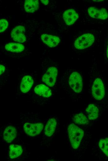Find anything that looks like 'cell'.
Returning a JSON list of instances; mask_svg holds the SVG:
<instances>
[{
    "mask_svg": "<svg viewBox=\"0 0 108 161\" xmlns=\"http://www.w3.org/2000/svg\"><path fill=\"white\" fill-rule=\"evenodd\" d=\"M79 15L73 9L65 10L63 14V19L68 25L73 24L79 18Z\"/></svg>",
    "mask_w": 108,
    "mask_h": 161,
    "instance_id": "obj_9",
    "label": "cell"
},
{
    "mask_svg": "<svg viewBox=\"0 0 108 161\" xmlns=\"http://www.w3.org/2000/svg\"><path fill=\"white\" fill-rule=\"evenodd\" d=\"M5 70V67L2 64H0V74L2 75L4 72Z\"/></svg>",
    "mask_w": 108,
    "mask_h": 161,
    "instance_id": "obj_22",
    "label": "cell"
},
{
    "mask_svg": "<svg viewBox=\"0 0 108 161\" xmlns=\"http://www.w3.org/2000/svg\"><path fill=\"white\" fill-rule=\"evenodd\" d=\"M39 5V2L38 0H26L25 1L24 7L26 12L33 13L38 10Z\"/></svg>",
    "mask_w": 108,
    "mask_h": 161,
    "instance_id": "obj_15",
    "label": "cell"
},
{
    "mask_svg": "<svg viewBox=\"0 0 108 161\" xmlns=\"http://www.w3.org/2000/svg\"><path fill=\"white\" fill-rule=\"evenodd\" d=\"M41 2L44 5H47L48 4L49 2V1L47 0H41Z\"/></svg>",
    "mask_w": 108,
    "mask_h": 161,
    "instance_id": "obj_23",
    "label": "cell"
},
{
    "mask_svg": "<svg viewBox=\"0 0 108 161\" xmlns=\"http://www.w3.org/2000/svg\"><path fill=\"white\" fill-rule=\"evenodd\" d=\"M92 94L94 98L97 100H101L105 95V89L103 83L99 78L94 80L92 87Z\"/></svg>",
    "mask_w": 108,
    "mask_h": 161,
    "instance_id": "obj_5",
    "label": "cell"
},
{
    "mask_svg": "<svg viewBox=\"0 0 108 161\" xmlns=\"http://www.w3.org/2000/svg\"><path fill=\"white\" fill-rule=\"evenodd\" d=\"M5 48L7 51L17 53L22 52L25 49L24 46L22 44L14 42L7 44Z\"/></svg>",
    "mask_w": 108,
    "mask_h": 161,
    "instance_id": "obj_18",
    "label": "cell"
},
{
    "mask_svg": "<svg viewBox=\"0 0 108 161\" xmlns=\"http://www.w3.org/2000/svg\"><path fill=\"white\" fill-rule=\"evenodd\" d=\"M43 127V124L42 123H26L24 124L23 129L27 135L34 137L41 133Z\"/></svg>",
    "mask_w": 108,
    "mask_h": 161,
    "instance_id": "obj_6",
    "label": "cell"
},
{
    "mask_svg": "<svg viewBox=\"0 0 108 161\" xmlns=\"http://www.w3.org/2000/svg\"><path fill=\"white\" fill-rule=\"evenodd\" d=\"M93 1H96V2H99L100 1H103V0H93Z\"/></svg>",
    "mask_w": 108,
    "mask_h": 161,
    "instance_id": "obj_25",
    "label": "cell"
},
{
    "mask_svg": "<svg viewBox=\"0 0 108 161\" xmlns=\"http://www.w3.org/2000/svg\"><path fill=\"white\" fill-rule=\"evenodd\" d=\"M58 74L57 68L55 67L48 68L42 76L43 82L48 86L52 87L54 85Z\"/></svg>",
    "mask_w": 108,
    "mask_h": 161,
    "instance_id": "obj_3",
    "label": "cell"
},
{
    "mask_svg": "<svg viewBox=\"0 0 108 161\" xmlns=\"http://www.w3.org/2000/svg\"><path fill=\"white\" fill-rule=\"evenodd\" d=\"M68 132L72 147L74 149H77L79 146L83 136V130L74 124L72 123L69 125Z\"/></svg>",
    "mask_w": 108,
    "mask_h": 161,
    "instance_id": "obj_1",
    "label": "cell"
},
{
    "mask_svg": "<svg viewBox=\"0 0 108 161\" xmlns=\"http://www.w3.org/2000/svg\"><path fill=\"white\" fill-rule=\"evenodd\" d=\"M25 28L21 25L16 27L12 29L11 33L12 39L15 41L20 43H23L26 40V37L25 35Z\"/></svg>",
    "mask_w": 108,
    "mask_h": 161,
    "instance_id": "obj_7",
    "label": "cell"
},
{
    "mask_svg": "<svg viewBox=\"0 0 108 161\" xmlns=\"http://www.w3.org/2000/svg\"><path fill=\"white\" fill-rule=\"evenodd\" d=\"M94 41L95 37L93 34L85 33L79 37L75 40L74 45L77 49H83L91 46Z\"/></svg>",
    "mask_w": 108,
    "mask_h": 161,
    "instance_id": "obj_2",
    "label": "cell"
},
{
    "mask_svg": "<svg viewBox=\"0 0 108 161\" xmlns=\"http://www.w3.org/2000/svg\"><path fill=\"white\" fill-rule=\"evenodd\" d=\"M23 149L21 146L11 144L9 146V156L11 159L19 156L22 154Z\"/></svg>",
    "mask_w": 108,
    "mask_h": 161,
    "instance_id": "obj_17",
    "label": "cell"
},
{
    "mask_svg": "<svg viewBox=\"0 0 108 161\" xmlns=\"http://www.w3.org/2000/svg\"><path fill=\"white\" fill-rule=\"evenodd\" d=\"M99 146L105 154L108 157V138L100 139Z\"/></svg>",
    "mask_w": 108,
    "mask_h": 161,
    "instance_id": "obj_20",
    "label": "cell"
},
{
    "mask_svg": "<svg viewBox=\"0 0 108 161\" xmlns=\"http://www.w3.org/2000/svg\"><path fill=\"white\" fill-rule=\"evenodd\" d=\"M17 133L15 127L12 125L8 126L5 128L3 133L4 140L7 143H11L16 138Z\"/></svg>",
    "mask_w": 108,
    "mask_h": 161,
    "instance_id": "obj_11",
    "label": "cell"
},
{
    "mask_svg": "<svg viewBox=\"0 0 108 161\" xmlns=\"http://www.w3.org/2000/svg\"><path fill=\"white\" fill-rule=\"evenodd\" d=\"M89 15L91 17L101 20H106L108 17L107 11L105 8L98 9L95 7H89L88 10Z\"/></svg>",
    "mask_w": 108,
    "mask_h": 161,
    "instance_id": "obj_8",
    "label": "cell"
},
{
    "mask_svg": "<svg viewBox=\"0 0 108 161\" xmlns=\"http://www.w3.org/2000/svg\"><path fill=\"white\" fill-rule=\"evenodd\" d=\"M69 83L70 86L75 92L79 93L81 91L83 86V80L78 72H74L70 75Z\"/></svg>",
    "mask_w": 108,
    "mask_h": 161,
    "instance_id": "obj_4",
    "label": "cell"
},
{
    "mask_svg": "<svg viewBox=\"0 0 108 161\" xmlns=\"http://www.w3.org/2000/svg\"><path fill=\"white\" fill-rule=\"evenodd\" d=\"M106 54H107V58L108 59V44L107 47V51H106Z\"/></svg>",
    "mask_w": 108,
    "mask_h": 161,
    "instance_id": "obj_24",
    "label": "cell"
},
{
    "mask_svg": "<svg viewBox=\"0 0 108 161\" xmlns=\"http://www.w3.org/2000/svg\"><path fill=\"white\" fill-rule=\"evenodd\" d=\"M41 37L43 42L51 48L57 46L60 41L59 38L55 36L43 34L41 35Z\"/></svg>",
    "mask_w": 108,
    "mask_h": 161,
    "instance_id": "obj_10",
    "label": "cell"
},
{
    "mask_svg": "<svg viewBox=\"0 0 108 161\" xmlns=\"http://www.w3.org/2000/svg\"><path fill=\"white\" fill-rule=\"evenodd\" d=\"M34 91L37 94L43 97L48 98L52 94V92L47 86L40 84L37 85L34 89Z\"/></svg>",
    "mask_w": 108,
    "mask_h": 161,
    "instance_id": "obj_13",
    "label": "cell"
},
{
    "mask_svg": "<svg viewBox=\"0 0 108 161\" xmlns=\"http://www.w3.org/2000/svg\"><path fill=\"white\" fill-rule=\"evenodd\" d=\"M89 120H94L98 116L99 111L97 107L93 104H89L86 109Z\"/></svg>",
    "mask_w": 108,
    "mask_h": 161,
    "instance_id": "obj_16",
    "label": "cell"
},
{
    "mask_svg": "<svg viewBox=\"0 0 108 161\" xmlns=\"http://www.w3.org/2000/svg\"><path fill=\"white\" fill-rule=\"evenodd\" d=\"M8 26L7 20L5 19H2L0 20V33L4 32L6 30Z\"/></svg>",
    "mask_w": 108,
    "mask_h": 161,
    "instance_id": "obj_21",
    "label": "cell"
},
{
    "mask_svg": "<svg viewBox=\"0 0 108 161\" xmlns=\"http://www.w3.org/2000/svg\"><path fill=\"white\" fill-rule=\"evenodd\" d=\"M34 80L31 76L29 75L24 76L20 83V90L23 93L28 92L31 89Z\"/></svg>",
    "mask_w": 108,
    "mask_h": 161,
    "instance_id": "obj_12",
    "label": "cell"
},
{
    "mask_svg": "<svg viewBox=\"0 0 108 161\" xmlns=\"http://www.w3.org/2000/svg\"><path fill=\"white\" fill-rule=\"evenodd\" d=\"M56 124V121L55 119L52 118L49 119L44 128L45 134L49 137L52 135L55 131Z\"/></svg>",
    "mask_w": 108,
    "mask_h": 161,
    "instance_id": "obj_14",
    "label": "cell"
},
{
    "mask_svg": "<svg viewBox=\"0 0 108 161\" xmlns=\"http://www.w3.org/2000/svg\"><path fill=\"white\" fill-rule=\"evenodd\" d=\"M74 123L78 124L85 125L88 123V120L86 116L82 113L75 115L73 117Z\"/></svg>",
    "mask_w": 108,
    "mask_h": 161,
    "instance_id": "obj_19",
    "label": "cell"
}]
</instances>
